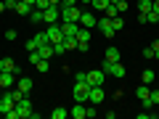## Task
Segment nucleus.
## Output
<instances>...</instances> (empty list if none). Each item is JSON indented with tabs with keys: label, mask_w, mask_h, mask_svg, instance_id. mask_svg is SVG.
<instances>
[{
	"label": "nucleus",
	"mask_w": 159,
	"mask_h": 119,
	"mask_svg": "<svg viewBox=\"0 0 159 119\" xmlns=\"http://www.w3.org/2000/svg\"><path fill=\"white\" fill-rule=\"evenodd\" d=\"M101 69L106 74H111V77H125V66H122V61H106V58H103Z\"/></svg>",
	"instance_id": "nucleus-1"
},
{
	"label": "nucleus",
	"mask_w": 159,
	"mask_h": 119,
	"mask_svg": "<svg viewBox=\"0 0 159 119\" xmlns=\"http://www.w3.org/2000/svg\"><path fill=\"white\" fill-rule=\"evenodd\" d=\"M77 51L80 53L90 51V29H88V27H80L77 29Z\"/></svg>",
	"instance_id": "nucleus-2"
},
{
	"label": "nucleus",
	"mask_w": 159,
	"mask_h": 119,
	"mask_svg": "<svg viewBox=\"0 0 159 119\" xmlns=\"http://www.w3.org/2000/svg\"><path fill=\"white\" fill-rule=\"evenodd\" d=\"M74 101L77 103H88V95H90V85L88 82H74Z\"/></svg>",
	"instance_id": "nucleus-3"
},
{
	"label": "nucleus",
	"mask_w": 159,
	"mask_h": 119,
	"mask_svg": "<svg viewBox=\"0 0 159 119\" xmlns=\"http://www.w3.org/2000/svg\"><path fill=\"white\" fill-rule=\"evenodd\" d=\"M32 117V103H29V98L24 95L21 101L16 103V119H29Z\"/></svg>",
	"instance_id": "nucleus-4"
},
{
	"label": "nucleus",
	"mask_w": 159,
	"mask_h": 119,
	"mask_svg": "<svg viewBox=\"0 0 159 119\" xmlns=\"http://www.w3.org/2000/svg\"><path fill=\"white\" fill-rule=\"evenodd\" d=\"M45 34H48V40H51V45H58V42H64V32H61V27H58V24H48Z\"/></svg>",
	"instance_id": "nucleus-5"
},
{
	"label": "nucleus",
	"mask_w": 159,
	"mask_h": 119,
	"mask_svg": "<svg viewBox=\"0 0 159 119\" xmlns=\"http://www.w3.org/2000/svg\"><path fill=\"white\" fill-rule=\"evenodd\" d=\"M80 8L77 6H61V19L64 21H80Z\"/></svg>",
	"instance_id": "nucleus-6"
},
{
	"label": "nucleus",
	"mask_w": 159,
	"mask_h": 119,
	"mask_svg": "<svg viewBox=\"0 0 159 119\" xmlns=\"http://www.w3.org/2000/svg\"><path fill=\"white\" fill-rule=\"evenodd\" d=\"M103 98H106V93H103V87H101V85L90 87V95H88V103H93V106H101V103H103Z\"/></svg>",
	"instance_id": "nucleus-7"
},
{
	"label": "nucleus",
	"mask_w": 159,
	"mask_h": 119,
	"mask_svg": "<svg viewBox=\"0 0 159 119\" xmlns=\"http://www.w3.org/2000/svg\"><path fill=\"white\" fill-rule=\"evenodd\" d=\"M103 77H106V72H103V69H90V72H88V85H90V87L103 85Z\"/></svg>",
	"instance_id": "nucleus-8"
},
{
	"label": "nucleus",
	"mask_w": 159,
	"mask_h": 119,
	"mask_svg": "<svg viewBox=\"0 0 159 119\" xmlns=\"http://www.w3.org/2000/svg\"><path fill=\"white\" fill-rule=\"evenodd\" d=\"M96 27H101V34H103V37H114V34H117V29H114V24H111V19H109V16H103Z\"/></svg>",
	"instance_id": "nucleus-9"
},
{
	"label": "nucleus",
	"mask_w": 159,
	"mask_h": 119,
	"mask_svg": "<svg viewBox=\"0 0 159 119\" xmlns=\"http://www.w3.org/2000/svg\"><path fill=\"white\" fill-rule=\"evenodd\" d=\"M45 42H51V40H48V34H45V32H37V34L27 42V51H37V48L45 45Z\"/></svg>",
	"instance_id": "nucleus-10"
},
{
	"label": "nucleus",
	"mask_w": 159,
	"mask_h": 119,
	"mask_svg": "<svg viewBox=\"0 0 159 119\" xmlns=\"http://www.w3.org/2000/svg\"><path fill=\"white\" fill-rule=\"evenodd\" d=\"M43 21L45 24H58V6H48L43 11Z\"/></svg>",
	"instance_id": "nucleus-11"
},
{
	"label": "nucleus",
	"mask_w": 159,
	"mask_h": 119,
	"mask_svg": "<svg viewBox=\"0 0 159 119\" xmlns=\"http://www.w3.org/2000/svg\"><path fill=\"white\" fill-rule=\"evenodd\" d=\"M96 24H98L96 13H90V11H82V13H80V27H88V29H90V27H96Z\"/></svg>",
	"instance_id": "nucleus-12"
},
{
	"label": "nucleus",
	"mask_w": 159,
	"mask_h": 119,
	"mask_svg": "<svg viewBox=\"0 0 159 119\" xmlns=\"http://www.w3.org/2000/svg\"><path fill=\"white\" fill-rule=\"evenodd\" d=\"M13 106H16V103H13V98L8 95V90H6L3 95H0V114H8V111H13Z\"/></svg>",
	"instance_id": "nucleus-13"
},
{
	"label": "nucleus",
	"mask_w": 159,
	"mask_h": 119,
	"mask_svg": "<svg viewBox=\"0 0 159 119\" xmlns=\"http://www.w3.org/2000/svg\"><path fill=\"white\" fill-rule=\"evenodd\" d=\"M77 29H80V21H64L61 24L64 37H77Z\"/></svg>",
	"instance_id": "nucleus-14"
},
{
	"label": "nucleus",
	"mask_w": 159,
	"mask_h": 119,
	"mask_svg": "<svg viewBox=\"0 0 159 119\" xmlns=\"http://www.w3.org/2000/svg\"><path fill=\"white\" fill-rule=\"evenodd\" d=\"M0 72H11V74H19V66H16V61L13 58H0Z\"/></svg>",
	"instance_id": "nucleus-15"
},
{
	"label": "nucleus",
	"mask_w": 159,
	"mask_h": 119,
	"mask_svg": "<svg viewBox=\"0 0 159 119\" xmlns=\"http://www.w3.org/2000/svg\"><path fill=\"white\" fill-rule=\"evenodd\" d=\"M16 82H13V74L11 72H0V90H8V87H13Z\"/></svg>",
	"instance_id": "nucleus-16"
},
{
	"label": "nucleus",
	"mask_w": 159,
	"mask_h": 119,
	"mask_svg": "<svg viewBox=\"0 0 159 119\" xmlns=\"http://www.w3.org/2000/svg\"><path fill=\"white\" fill-rule=\"evenodd\" d=\"M69 117H74V119H85V117H88L85 103H74V108H69Z\"/></svg>",
	"instance_id": "nucleus-17"
},
{
	"label": "nucleus",
	"mask_w": 159,
	"mask_h": 119,
	"mask_svg": "<svg viewBox=\"0 0 159 119\" xmlns=\"http://www.w3.org/2000/svg\"><path fill=\"white\" fill-rule=\"evenodd\" d=\"M37 56H40V58H48V61H51V58L56 56V51H53L51 42H45V45H40V48H37Z\"/></svg>",
	"instance_id": "nucleus-18"
},
{
	"label": "nucleus",
	"mask_w": 159,
	"mask_h": 119,
	"mask_svg": "<svg viewBox=\"0 0 159 119\" xmlns=\"http://www.w3.org/2000/svg\"><path fill=\"white\" fill-rule=\"evenodd\" d=\"M19 90H21L24 93V95H29V93H32V79H29V77H21V79H19Z\"/></svg>",
	"instance_id": "nucleus-19"
},
{
	"label": "nucleus",
	"mask_w": 159,
	"mask_h": 119,
	"mask_svg": "<svg viewBox=\"0 0 159 119\" xmlns=\"http://www.w3.org/2000/svg\"><path fill=\"white\" fill-rule=\"evenodd\" d=\"M135 95L141 98V101H151V87H148V85H143V82H141V87L135 90Z\"/></svg>",
	"instance_id": "nucleus-20"
},
{
	"label": "nucleus",
	"mask_w": 159,
	"mask_h": 119,
	"mask_svg": "<svg viewBox=\"0 0 159 119\" xmlns=\"http://www.w3.org/2000/svg\"><path fill=\"white\" fill-rule=\"evenodd\" d=\"M29 11H32L29 3H24V0H19V3H16V13H19V16H29Z\"/></svg>",
	"instance_id": "nucleus-21"
},
{
	"label": "nucleus",
	"mask_w": 159,
	"mask_h": 119,
	"mask_svg": "<svg viewBox=\"0 0 159 119\" xmlns=\"http://www.w3.org/2000/svg\"><path fill=\"white\" fill-rule=\"evenodd\" d=\"M109 6H111V0H93V3H90L93 11H106Z\"/></svg>",
	"instance_id": "nucleus-22"
},
{
	"label": "nucleus",
	"mask_w": 159,
	"mask_h": 119,
	"mask_svg": "<svg viewBox=\"0 0 159 119\" xmlns=\"http://www.w3.org/2000/svg\"><path fill=\"white\" fill-rule=\"evenodd\" d=\"M29 19H32V24H45V21H43V11H40V8H32V11H29Z\"/></svg>",
	"instance_id": "nucleus-23"
},
{
	"label": "nucleus",
	"mask_w": 159,
	"mask_h": 119,
	"mask_svg": "<svg viewBox=\"0 0 159 119\" xmlns=\"http://www.w3.org/2000/svg\"><path fill=\"white\" fill-rule=\"evenodd\" d=\"M119 58H122L119 48H109V51H106V61H119Z\"/></svg>",
	"instance_id": "nucleus-24"
},
{
	"label": "nucleus",
	"mask_w": 159,
	"mask_h": 119,
	"mask_svg": "<svg viewBox=\"0 0 159 119\" xmlns=\"http://www.w3.org/2000/svg\"><path fill=\"white\" fill-rule=\"evenodd\" d=\"M51 117H53V119H66V117H69V111L58 106V108H53V111H51Z\"/></svg>",
	"instance_id": "nucleus-25"
},
{
	"label": "nucleus",
	"mask_w": 159,
	"mask_h": 119,
	"mask_svg": "<svg viewBox=\"0 0 159 119\" xmlns=\"http://www.w3.org/2000/svg\"><path fill=\"white\" fill-rule=\"evenodd\" d=\"M151 3H154V0H138V11L148 13V11H151Z\"/></svg>",
	"instance_id": "nucleus-26"
},
{
	"label": "nucleus",
	"mask_w": 159,
	"mask_h": 119,
	"mask_svg": "<svg viewBox=\"0 0 159 119\" xmlns=\"http://www.w3.org/2000/svg\"><path fill=\"white\" fill-rule=\"evenodd\" d=\"M154 77H157V74H154L151 69H143V77H141V79H143V85H151V82H154Z\"/></svg>",
	"instance_id": "nucleus-27"
},
{
	"label": "nucleus",
	"mask_w": 159,
	"mask_h": 119,
	"mask_svg": "<svg viewBox=\"0 0 159 119\" xmlns=\"http://www.w3.org/2000/svg\"><path fill=\"white\" fill-rule=\"evenodd\" d=\"M77 48V37H64V51H74Z\"/></svg>",
	"instance_id": "nucleus-28"
},
{
	"label": "nucleus",
	"mask_w": 159,
	"mask_h": 119,
	"mask_svg": "<svg viewBox=\"0 0 159 119\" xmlns=\"http://www.w3.org/2000/svg\"><path fill=\"white\" fill-rule=\"evenodd\" d=\"M34 66H37V72H48V69H51V61H48V58H40Z\"/></svg>",
	"instance_id": "nucleus-29"
},
{
	"label": "nucleus",
	"mask_w": 159,
	"mask_h": 119,
	"mask_svg": "<svg viewBox=\"0 0 159 119\" xmlns=\"http://www.w3.org/2000/svg\"><path fill=\"white\" fill-rule=\"evenodd\" d=\"M103 16H109V19H114V16H119V8H117V6H109L106 11H103Z\"/></svg>",
	"instance_id": "nucleus-30"
},
{
	"label": "nucleus",
	"mask_w": 159,
	"mask_h": 119,
	"mask_svg": "<svg viewBox=\"0 0 159 119\" xmlns=\"http://www.w3.org/2000/svg\"><path fill=\"white\" fill-rule=\"evenodd\" d=\"M111 6H117L119 13H125V11H127V3H125V0H111Z\"/></svg>",
	"instance_id": "nucleus-31"
},
{
	"label": "nucleus",
	"mask_w": 159,
	"mask_h": 119,
	"mask_svg": "<svg viewBox=\"0 0 159 119\" xmlns=\"http://www.w3.org/2000/svg\"><path fill=\"white\" fill-rule=\"evenodd\" d=\"M48 6H51V0H34V8H40V11H45Z\"/></svg>",
	"instance_id": "nucleus-32"
},
{
	"label": "nucleus",
	"mask_w": 159,
	"mask_h": 119,
	"mask_svg": "<svg viewBox=\"0 0 159 119\" xmlns=\"http://www.w3.org/2000/svg\"><path fill=\"white\" fill-rule=\"evenodd\" d=\"M143 58H146V61H151V58H157V53H154L151 48H143Z\"/></svg>",
	"instance_id": "nucleus-33"
},
{
	"label": "nucleus",
	"mask_w": 159,
	"mask_h": 119,
	"mask_svg": "<svg viewBox=\"0 0 159 119\" xmlns=\"http://www.w3.org/2000/svg\"><path fill=\"white\" fill-rule=\"evenodd\" d=\"M111 24H114V29H117V32H119V29H122V27H125V24H122V19H119V16H114V19H111Z\"/></svg>",
	"instance_id": "nucleus-34"
},
{
	"label": "nucleus",
	"mask_w": 159,
	"mask_h": 119,
	"mask_svg": "<svg viewBox=\"0 0 159 119\" xmlns=\"http://www.w3.org/2000/svg\"><path fill=\"white\" fill-rule=\"evenodd\" d=\"M74 82H88V72H77V77H74Z\"/></svg>",
	"instance_id": "nucleus-35"
},
{
	"label": "nucleus",
	"mask_w": 159,
	"mask_h": 119,
	"mask_svg": "<svg viewBox=\"0 0 159 119\" xmlns=\"http://www.w3.org/2000/svg\"><path fill=\"white\" fill-rule=\"evenodd\" d=\"M3 3H6V8H11V11H16V3H19V0H3Z\"/></svg>",
	"instance_id": "nucleus-36"
},
{
	"label": "nucleus",
	"mask_w": 159,
	"mask_h": 119,
	"mask_svg": "<svg viewBox=\"0 0 159 119\" xmlns=\"http://www.w3.org/2000/svg\"><path fill=\"white\" fill-rule=\"evenodd\" d=\"M6 40H11V42H13V40H16V29H8V32H6Z\"/></svg>",
	"instance_id": "nucleus-37"
},
{
	"label": "nucleus",
	"mask_w": 159,
	"mask_h": 119,
	"mask_svg": "<svg viewBox=\"0 0 159 119\" xmlns=\"http://www.w3.org/2000/svg\"><path fill=\"white\" fill-rule=\"evenodd\" d=\"M151 103H154V106L159 103V90H151Z\"/></svg>",
	"instance_id": "nucleus-38"
},
{
	"label": "nucleus",
	"mask_w": 159,
	"mask_h": 119,
	"mask_svg": "<svg viewBox=\"0 0 159 119\" xmlns=\"http://www.w3.org/2000/svg\"><path fill=\"white\" fill-rule=\"evenodd\" d=\"M151 51L157 53V58H159V40H154V42H151Z\"/></svg>",
	"instance_id": "nucleus-39"
},
{
	"label": "nucleus",
	"mask_w": 159,
	"mask_h": 119,
	"mask_svg": "<svg viewBox=\"0 0 159 119\" xmlns=\"http://www.w3.org/2000/svg\"><path fill=\"white\" fill-rule=\"evenodd\" d=\"M80 0H61V6H77Z\"/></svg>",
	"instance_id": "nucleus-40"
},
{
	"label": "nucleus",
	"mask_w": 159,
	"mask_h": 119,
	"mask_svg": "<svg viewBox=\"0 0 159 119\" xmlns=\"http://www.w3.org/2000/svg\"><path fill=\"white\" fill-rule=\"evenodd\" d=\"M151 11H154V13H159V0H154V3H151Z\"/></svg>",
	"instance_id": "nucleus-41"
},
{
	"label": "nucleus",
	"mask_w": 159,
	"mask_h": 119,
	"mask_svg": "<svg viewBox=\"0 0 159 119\" xmlns=\"http://www.w3.org/2000/svg\"><path fill=\"white\" fill-rule=\"evenodd\" d=\"M3 11H6V3H3V0H0V13H3Z\"/></svg>",
	"instance_id": "nucleus-42"
},
{
	"label": "nucleus",
	"mask_w": 159,
	"mask_h": 119,
	"mask_svg": "<svg viewBox=\"0 0 159 119\" xmlns=\"http://www.w3.org/2000/svg\"><path fill=\"white\" fill-rule=\"evenodd\" d=\"M80 3H82V6H90V3H93V0H80Z\"/></svg>",
	"instance_id": "nucleus-43"
},
{
	"label": "nucleus",
	"mask_w": 159,
	"mask_h": 119,
	"mask_svg": "<svg viewBox=\"0 0 159 119\" xmlns=\"http://www.w3.org/2000/svg\"><path fill=\"white\" fill-rule=\"evenodd\" d=\"M51 6H61V0H51Z\"/></svg>",
	"instance_id": "nucleus-44"
},
{
	"label": "nucleus",
	"mask_w": 159,
	"mask_h": 119,
	"mask_svg": "<svg viewBox=\"0 0 159 119\" xmlns=\"http://www.w3.org/2000/svg\"><path fill=\"white\" fill-rule=\"evenodd\" d=\"M24 3H29V6H32V8H34V0H24Z\"/></svg>",
	"instance_id": "nucleus-45"
}]
</instances>
